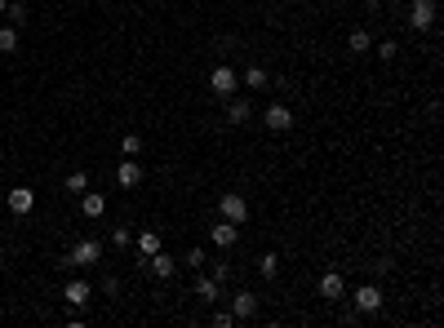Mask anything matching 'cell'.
<instances>
[{"mask_svg": "<svg viewBox=\"0 0 444 328\" xmlns=\"http://www.w3.org/2000/svg\"><path fill=\"white\" fill-rule=\"evenodd\" d=\"M205 84H209L213 98H231V93L240 89V71L222 63V67H213V71H209V80H205Z\"/></svg>", "mask_w": 444, "mask_h": 328, "instance_id": "obj_1", "label": "cell"}, {"mask_svg": "<svg viewBox=\"0 0 444 328\" xmlns=\"http://www.w3.org/2000/svg\"><path fill=\"white\" fill-rule=\"evenodd\" d=\"M102 262V244L98 240H76V249L63 253V266L71 271V266H98Z\"/></svg>", "mask_w": 444, "mask_h": 328, "instance_id": "obj_2", "label": "cell"}, {"mask_svg": "<svg viewBox=\"0 0 444 328\" xmlns=\"http://www.w3.org/2000/svg\"><path fill=\"white\" fill-rule=\"evenodd\" d=\"M218 213L227 217V222H236V226H245L249 222V200L240 196V191H227V196L218 200Z\"/></svg>", "mask_w": 444, "mask_h": 328, "instance_id": "obj_3", "label": "cell"}, {"mask_svg": "<svg viewBox=\"0 0 444 328\" xmlns=\"http://www.w3.org/2000/svg\"><path fill=\"white\" fill-rule=\"evenodd\" d=\"M258 311H262V297H258V293H249V288H240V293L231 297V315H236V324L254 320Z\"/></svg>", "mask_w": 444, "mask_h": 328, "instance_id": "obj_4", "label": "cell"}, {"mask_svg": "<svg viewBox=\"0 0 444 328\" xmlns=\"http://www.w3.org/2000/svg\"><path fill=\"white\" fill-rule=\"evenodd\" d=\"M351 302H355L360 315H378L382 311V288L378 284H360L355 293H351Z\"/></svg>", "mask_w": 444, "mask_h": 328, "instance_id": "obj_5", "label": "cell"}, {"mask_svg": "<svg viewBox=\"0 0 444 328\" xmlns=\"http://www.w3.org/2000/svg\"><path fill=\"white\" fill-rule=\"evenodd\" d=\"M409 27L413 31H431V27H436V0H413V5H409Z\"/></svg>", "mask_w": 444, "mask_h": 328, "instance_id": "obj_6", "label": "cell"}, {"mask_svg": "<svg viewBox=\"0 0 444 328\" xmlns=\"http://www.w3.org/2000/svg\"><path fill=\"white\" fill-rule=\"evenodd\" d=\"M262 125H267L271 133H289V129H293V111H289L284 102H271L267 111H262Z\"/></svg>", "mask_w": 444, "mask_h": 328, "instance_id": "obj_7", "label": "cell"}, {"mask_svg": "<svg viewBox=\"0 0 444 328\" xmlns=\"http://www.w3.org/2000/svg\"><path fill=\"white\" fill-rule=\"evenodd\" d=\"M89 297H93L89 279H67V284H63V302H67V306H85Z\"/></svg>", "mask_w": 444, "mask_h": 328, "instance_id": "obj_8", "label": "cell"}, {"mask_svg": "<svg viewBox=\"0 0 444 328\" xmlns=\"http://www.w3.org/2000/svg\"><path fill=\"white\" fill-rule=\"evenodd\" d=\"M116 182H120V187H125V191H134L138 182H142V164L134 160V155H125V160L116 164Z\"/></svg>", "mask_w": 444, "mask_h": 328, "instance_id": "obj_9", "label": "cell"}, {"mask_svg": "<svg viewBox=\"0 0 444 328\" xmlns=\"http://www.w3.org/2000/svg\"><path fill=\"white\" fill-rule=\"evenodd\" d=\"M5 200H9V213H18V217H27V213L36 209V191H31V187H14Z\"/></svg>", "mask_w": 444, "mask_h": 328, "instance_id": "obj_10", "label": "cell"}, {"mask_svg": "<svg viewBox=\"0 0 444 328\" xmlns=\"http://www.w3.org/2000/svg\"><path fill=\"white\" fill-rule=\"evenodd\" d=\"M142 266H147V271H151L155 279H174V271H178V262L169 258V253H151V258L142 262Z\"/></svg>", "mask_w": 444, "mask_h": 328, "instance_id": "obj_11", "label": "cell"}, {"mask_svg": "<svg viewBox=\"0 0 444 328\" xmlns=\"http://www.w3.org/2000/svg\"><path fill=\"white\" fill-rule=\"evenodd\" d=\"M209 240H213L218 249H231L236 240H240V226H236V222H227V217H222L218 226H209Z\"/></svg>", "mask_w": 444, "mask_h": 328, "instance_id": "obj_12", "label": "cell"}, {"mask_svg": "<svg viewBox=\"0 0 444 328\" xmlns=\"http://www.w3.org/2000/svg\"><path fill=\"white\" fill-rule=\"evenodd\" d=\"M218 279H213V275H205V271H196V297L200 302H205V306H213V302H218Z\"/></svg>", "mask_w": 444, "mask_h": 328, "instance_id": "obj_13", "label": "cell"}, {"mask_svg": "<svg viewBox=\"0 0 444 328\" xmlns=\"http://www.w3.org/2000/svg\"><path fill=\"white\" fill-rule=\"evenodd\" d=\"M342 293H346V284H342L338 271H325V275H320V297H325V302H338Z\"/></svg>", "mask_w": 444, "mask_h": 328, "instance_id": "obj_14", "label": "cell"}, {"mask_svg": "<svg viewBox=\"0 0 444 328\" xmlns=\"http://www.w3.org/2000/svg\"><path fill=\"white\" fill-rule=\"evenodd\" d=\"M80 213H85V217H102L107 213V196H102V191H80Z\"/></svg>", "mask_w": 444, "mask_h": 328, "instance_id": "obj_15", "label": "cell"}, {"mask_svg": "<svg viewBox=\"0 0 444 328\" xmlns=\"http://www.w3.org/2000/svg\"><path fill=\"white\" fill-rule=\"evenodd\" d=\"M222 102H227V120H231V125H245V120L254 116V107H249L245 98H236V93H231V98H222Z\"/></svg>", "mask_w": 444, "mask_h": 328, "instance_id": "obj_16", "label": "cell"}, {"mask_svg": "<svg viewBox=\"0 0 444 328\" xmlns=\"http://www.w3.org/2000/svg\"><path fill=\"white\" fill-rule=\"evenodd\" d=\"M240 84H245V89H267L271 84V76H267V67H245V76H240Z\"/></svg>", "mask_w": 444, "mask_h": 328, "instance_id": "obj_17", "label": "cell"}, {"mask_svg": "<svg viewBox=\"0 0 444 328\" xmlns=\"http://www.w3.org/2000/svg\"><path fill=\"white\" fill-rule=\"evenodd\" d=\"M374 49V36H369L365 27H355L351 36H346V54H369Z\"/></svg>", "mask_w": 444, "mask_h": 328, "instance_id": "obj_18", "label": "cell"}, {"mask_svg": "<svg viewBox=\"0 0 444 328\" xmlns=\"http://www.w3.org/2000/svg\"><path fill=\"white\" fill-rule=\"evenodd\" d=\"M134 244L142 258H151V253H160V231H142V235H134Z\"/></svg>", "mask_w": 444, "mask_h": 328, "instance_id": "obj_19", "label": "cell"}, {"mask_svg": "<svg viewBox=\"0 0 444 328\" xmlns=\"http://www.w3.org/2000/svg\"><path fill=\"white\" fill-rule=\"evenodd\" d=\"M63 191H71V196H80V191H89V173H85V169H71V173L63 178Z\"/></svg>", "mask_w": 444, "mask_h": 328, "instance_id": "obj_20", "label": "cell"}, {"mask_svg": "<svg viewBox=\"0 0 444 328\" xmlns=\"http://www.w3.org/2000/svg\"><path fill=\"white\" fill-rule=\"evenodd\" d=\"M258 275L275 279V275H280V258H275V253H262V258H258Z\"/></svg>", "mask_w": 444, "mask_h": 328, "instance_id": "obj_21", "label": "cell"}, {"mask_svg": "<svg viewBox=\"0 0 444 328\" xmlns=\"http://www.w3.org/2000/svg\"><path fill=\"white\" fill-rule=\"evenodd\" d=\"M5 18H9V27H27V5L9 0V5H5Z\"/></svg>", "mask_w": 444, "mask_h": 328, "instance_id": "obj_22", "label": "cell"}, {"mask_svg": "<svg viewBox=\"0 0 444 328\" xmlns=\"http://www.w3.org/2000/svg\"><path fill=\"white\" fill-rule=\"evenodd\" d=\"M18 49V27H0V54H14Z\"/></svg>", "mask_w": 444, "mask_h": 328, "instance_id": "obj_23", "label": "cell"}, {"mask_svg": "<svg viewBox=\"0 0 444 328\" xmlns=\"http://www.w3.org/2000/svg\"><path fill=\"white\" fill-rule=\"evenodd\" d=\"M112 244H116V249H129V244H134V231H129V226H116V231H112Z\"/></svg>", "mask_w": 444, "mask_h": 328, "instance_id": "obj_24", "label": "cell"}, {"mask_svg": "<svg viewBox=\"0 0 444 328\" xmlns=\"http://www.w3.org/2000/svg\"><path fill=\"white\" fill-rule=\"evenodd\" d=\"M120 151H125V155H138V151H142V138H138V133H125V138H120Z\"/></svg>", "mask_w": 444, "mask_h": 328, "instance_id": "obj_25", "label": "cell"}, {"mask_svg": "<svg viewBox=\"0 0 444 328\" xmlns=\"http://www.w3.org/2000/svg\"><path fill=\"white\" fill-rule=\"evenodd\" d=\"M374 49H378V58H382V63H391V58L400 54V45H395V40H382V45H374Z\"/></svg>", "mask_w": 444, "mask_h": 328, "instance_id": "obj_26", "label": "cell"}, {"mask_svg": "<svg viewBox=\"0 0 444 328\" xmlns=\"http://www.w3.org/2000/svg\"><path fill=\"white\" fill-rule=\"evenodd\" d=\"M187 266L191 271H205V249H187Z\"/></svg>", "mask_w": 444, "mask_h": 328, "instance_id": "obj_27", "label": "cell"}, {"mask_svg": "<svg viewBox=\"0 0 444 328\" xmlns=\"http://www.w3.org/2000/svg\"><path fill=\"white\" fill-rule=\"evenodd\" d=\"M213 279L227 284V279H231V262H213Z\"/></svg>", "mask_w": 444, "mask_h": 328, "instance_id": "obj_28", "label": "cell"}, {"mask_svg": "<svg viewBox=\"0 0 444 328\" xmlns=\"http://www.w3.org/2000/svg\"><path fill=\"white\" fill-rule=\"evenodd\" d=\"M102 293H107V297L120 293V279H116V275H102Z\"/></svg>", "mask_w": 444, "mask_h": 328, "instance_id": "obj_29", "label": "cell"}, {"mask_svg": "<svg viewBox=\"0 0 444 328\" xmlns=\"http://www.w3.org/2000/svg\"><path fill=\"white\" fill-rule=\"evenodd\" d=\"M213 324H218V328H231L236 315H231V311H218V315H213Z\"/></svg>", "mask_w": 444, "mask_h": 328, "instance_id": "obj_30", "label": "cell"}, {"mask_svg": "<svg viewBox=\"0 0 444 328\" xmlns=\"http://www.w3.org/2000/svg\"><path fill=\"white\" fill-rule=\"evenodd\" d=\"M365 5H369V9H378V0H365Z\"/></svg>", "mask_w": 444, "mask_h": 328, "instance_id": "obj_31", "label": "cell"}, {"mask_svg": "<svg viewBox=\"0 0 444 328\" xmlns=\"http://www.w3.org/2000/svg\"><path fill=\"white\" fill-rule=\"evenodd\" d=\"M5 5H9V0H0V14H5Z\"/></svg>", "mask_w": 444, "mask_h": 328, "instance_id": "obj_32", "label": "cell"}]
</instances>
